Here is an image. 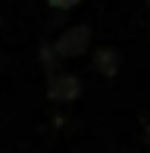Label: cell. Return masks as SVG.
Returning a JSON list of instances; mask_svg holds the SVG:
<instances>
[{
	"label": "cell",
	"instance_id": "1",
	"mask_svg": "<svg viewBox=\"0 0 150 153\" xmlns=\"http://www.w3.org/2000/svg\"><path fill=\"white\" fill-rule=\"evenodd\" d=\"M53 47H56V53L63 59L81 56V53H88V47H91V28H88V25H72V28H66L53 41Z\"/></svg>",
	"mask_w": 150,
	"mask_h": 153
},
{
	"label": "cell",
	"instance_id": "2",
	"mask_svg": "<svg viewBox=\"0 0 150 153\" xmlns=\"http://www.w3.org/2000/svg\"><path fill=\"white\" fill-rule=\"evenodd\" d=\"M47 97L53 103H72L81 97V78L72 72H50L47 78Z\"/></svg>",
	"mask_w": 150,
	"mask_h": 153
},
{
	"label": "cell",
	"instance_id": "3",
	"mask_svg": "<svg viewBox=\"0 0 150 153\" xmlns=\"http://www.w3.org/2000/svg\"><path fill=\"white\" fill-rule=\"evenodd\" d=\"M94 69H97L100 75H106V78H113V75L119 72V50L100 47V50L94 53Z\"/></svg>",
	"mask_w": 150,
	"mask_h": 153
},
{
	"label": "cell",
	"instance_id": "4",
	"mask_svg": "<svg viewBox=\"0 0 150 153\" xmlns=\"http://www.w3.org/2000/svg\"><path fill=\"white\" fill-rule=\"evenodd\" d=\"M59 59H63V56L56 53V47H53V44H47V41H44V44H41V66H44L47 72H56Z\"/></svg>",
	"mask_w": 150,
	"mask_h": 153
},
{
	"label": "cell",
	"instance_id": "5",
	"mask_svg": "<svg viewBox=\"0 0 150 153\" xmlns=\"http://www.w3.org/2000/svg\"><path fill=\"white\" fill-rule=\"evenodd\" d=\"M81 0H50V6L53 10H59V13H66V10H75Z\"/></svg>",
	"mask_w": 150,
	"mask_h": 153
},
{
	"label": "cell",
	"instance_id": "6",
	"mask_svg": "<svg viewBox=\"0 0 150 153\" xmlns=\"http://www.w3.org/2000/svg\"><path fill=\"white\" fill-rule=\"evenodd\" d=\"M144 137H147V144H150V125H147V134H144Z\"/></svg>",
	"mask_w": 150,
	"mask_h": 153
},
{
	"label": "cell",
	"instance_id": "7",
	"mask_svg": "<svg viewBox=\"0 0 150 153\" xmlns=\"http://www.w3.org/2000/svg\"><path fill=\"white\" fill-rule=\"evenodd\" d=\"M0 22H3V19H0Z\"/></svg>",
	"mask_w": 150,
	"mask_h": 153
},
{
	"label": "cell",
	"instance_id": "8",
	"mask_svg": "<svg viewBox=\"0 0 150 153\" xmlns=\"http://www.w3.org/2000/svg\"><path fill=\"white\" fill-rule=\"evenodd\" d=\"M147 3H150V0H147Z\"/></svg>",
	"mask_w": 150,
	"mask_h": 153
}]
</instances>
